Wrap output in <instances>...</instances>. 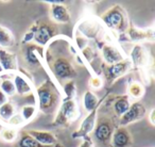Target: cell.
I'll return each instance as SVG.
<instances>
[{"mask_svg":"<svg viewBox=\"0 0 155 147\" xmlns=\"http://www.w3.org/2000/svg\"><path fill=\"white\" fill-rule=\"evenodd\" d=\"M12 79H13L16 94H18L19 96H28L34 92V87L31 80L19 70L12 75Z\"/></svg>","mask_w":155,"mask_h":147,"instance_id":"15","label":"cell"},{"mask_svg":"<svg viewBox=\"0 0 155 147\" xmlns=\"http://www.w3.org/2000/svg\"><path fill=\"white\" fill-rule=\"evenodd\" d=\"M133 144V136L127 127H116L110 138L112 147H131Z\"/></svg>","mask_w":155,"mask_h":147,"instance_id":"16","label":"cell"},{"mask_svg":"<svg viewBox=\"0 0 155 147\" xmlns=\"http://www.w3.org/2000/svg\"><path fill=\"white\" fill-rule=\"evenodd\" d=\"M17 114V108L13 101L9 100L0 107V121L8 124L15 115Z\"/></svg>","mask_w":155,"mask_h":147,"instance_id":"23","label":"cell"},{"mask_svg":"<svg viewBox=\"0 0 155 147\" xmlns=\"http://www.w3.org/2000/svg\"><path fill=\"white\" fill-rule=\"evenodd\" d=\"M131 99L127 95H122L119 96L115 99V101L113 102V110L114 113L118 117H121L127 110H129L130 106H131Z\"/></svg>","mask_w":155,"mask_h":147,"instance_id":"22","label":"cell"},{"mask_svg":"<svg viewBox=\"0 0 155 147\" xmlns=\"http://www.w3.org/2000/svg\"><path fill=\"white\" fill-rule=\"evenodd\" d=\"M132 63L129 58L124 59L123 61L118 63H115L112 65H106L104 67V79L108 85H112L115 81H117L119 78L125 76L127 73L132 69Z\"/></svg>","mask_w":155,"mask_h":147,"instance_id":"7","label":"cell"},{"mask_svg":"<svg viewBox=\"0 0 155 147\" xmlns=\"http://www.w3.org/2000/svg\"><path fill=\"white\" fill-rule=\"evenodd\" d=\"M80 117V108L75 99L63 100L55 112L53 124L55 126L66 127Z\"/></svg>","mask_w":155,"mask_h":147,"instance_id":"4","label":"cell"},{"mask_svg":"<svg viewBox=\"0 0 155 147\" xmlns=\"http://www.w3.org/2000/svg\"><path fill=\"white\" fill-rule=\"evenodd\" d=\"M132 63V66L144 70L148 68L151 62V56L149 50L141 44H135L132 47L129 56Z\"/></svg>","mask_w":155,"mask_h":147,"instance_id":"8","label":"cell"},{"mask_svg":"<svg viewBox=\"0 0 155 147\" xmlns=\"http://www.w3.org/2000/svg\"><path fill=\"white\" fill-rule=\"evenodd\" d=\"M101 56L106 65H112L127 59L124 52L114 43H104L101 47Z\"/></svg>","mask_w":155,"mask_h":147,"instance_id":"11","label":"cell"},{"mask_svg":"<svg viewBox=\"0 0 155 147\" xmlns=\"http://www.w3.org/2000/svg\"><path fill=\"white\" fill-rule=\"evenodd\" d=\"M29 30L34 32L33 43L43 48L49 45L58 36V28L48 22H35L33 26L30 27Z\"/></svg>","mask_w":155,"mask_h":147,"instance_id":"5","label":"cell"},{"mask_svg":"<svg viewBox=\"0 0 155 147\" xmlns=\"http://www.w3.org/2000/svg\"><path fill=\"white\" fill-rule=\"evenodd\" d=\"M81 53H82L83 58L86 61H88V62H91V60L95 58V51H94L93 47H91V46H85L84 48H82Z\"/></svg>","mask_w":155,"mask_h":147,"instance_id":"31","label":"cell"},{"mask_svg":"<svg viewBox=\"0 0 155 147\" xmlns=\"http://www.w3.org/2000/svg\"><path fill=\"white\" fill-rule=\"evenodd\" d=\"M44 61L49 68L51 75L54 77L55 85H58V82H67L73 80L78 76V71L75 69L71 60L65 54L54 56L44 49Z\"/></svg>","mask_w":155,"mask_h":147,"instance_id":"1","label":"cell"},{"mask_svg":"<svg viewBox=\"0 0 155 147\" xmlns=\"http://www.w3.org/2000/svg\"><path fill=\"white\" fill-rule=\"evenodd\" d=\"M101 28L102 26L97 20L86 18V19L82 20L80 24H78L75 31L78 32V36L83 37L84 39H96L101 32Z\"/></svg>","mask_w":155,"mask_h":147,"instance_id":"12","label":"cell"},{"mask_svg":"<svg viewBox=\"0 0 155 147\" xmlns=\"http://www.w3.org/2000/svg\"><path fill=\"white\" fill-rule=\"evenodd\" d=\"M0 90L8 96V97H13L16 94L15 87H14V82L12 77L5 76V77H0Z\"/></svg>","mask_w":155,"mask_h":147,"instance_id":"27","label":"cell"},{"mask_svg":"<svg viewBox=\"0 0 155 147\" xmlns=\"http://www.w3.org/2000/svg\"><path fill=\"white\" fill-rule=\"evenodd\" d=\"M49 14L52 22L58 24H69L71 20L70 12L68 11V8L64 3L50 5Z\"/></svg>","mask_w":155,"mask_h":147,"instance_id":"18","label":"cell"},{"mask_svg":"<svg viewBox=\"0 0 155 147\" xmlns=\"http://www.w3.org/2000/svg\"><path fill=\"white\" fill-rule=\"evenodd\" d=\"M98 109H95L94 111H91V113L86 115L84 119L81 123L80 127L77 131H74L72 133L73 138H84L86 136H89V134L91 132H94V129L96 127L97 124V116H98Z\"/></svg>","mask_w":155,"mask_h":147,"instance_id":"13","label":"cell"},{"mask_svg":"<svg viewBox=\"0 0 155 147\" xmlns=\"http://www.w3.org/2000/svg\"><path fill=\"white\" fill-rule=\"evenodd\" d=\"M80 147H95V146H94V143L91 141V138L89 136H86V138H83Z\"/></svg>","mask_w":155,"mask_h":147,"instance_id":"33","label":"cell"},{"mask_svg":"<svg viewBox=\"0 0 155 147\" xmlns=\"http://www.w3.org/2000/svg\"><path fill=\"white\" fill-rule=\"evenodd\" d=\"M144 92H146V89H144V85L142 84L139 81H132L129 85H127V95L133 99H140L142 96L144 95Z\"/></svg>","mask_w":155,"mask_h":147,"instance_id":"26","label":"cell"},{"mask_svg":"<svg viewBox=\"0 0 155 147\" xmlns=\"http://www.w3.org/2000/svg\"><path fill=\"white\" fill-rule=\"evenodd\" d=\"M100 20L110 31L118 34H124L130 26L129 16L121 5H115L110 8L101 16Z\"/></svg>","mask_w":155,"mask_h":147,"instance_id":"3","label":"cell"},{"mask_svg":"<svg viewBox=\"0 0 155 147\" xmlns=\"http://www.w3.org/2000/svg\"><path fill=\"white\" fill-rule=\"evenodd\" d=\"M116 129L114 121L110 117L104 116L97 119V124L94 129V135L98 143L102 145H107L110 143V138Z\"/></svg>","mask_w":155,"mask_h":147,"instance_id":"6","label":"cell"},{"mask_svg":"<svg viewBox=\"0 0 155 147\" xmlns=\"http://www.w3.org/2000/svg\"><path fill=\"white\" fill-rule=\"evenodd\" d=\"M0 65L5 75H13L19 70L17 56L14 52L9 51L8 49L0 48Z\"/></svg>","mask_w":155,"mask_h":147,"instance_id":"14","label":"cell"},{"mask_svg":"<svg viewBox=\"0 0 155 147\" xmlns=\"http://www.w3.org/2000/svg\"><path fill=\"white\" fill-rule=\"evenodd\" d=\"M5 75V73H3V69H2V67H1V65H0V77L1 76H3Z\"/></svg>","mask_w":155,"mask_h":147,"instance_id":"36","label":"cell"},{"mask_svg":"<svg viewBox=\"0 0 155 147\" xmlns=\"http://www.w3.org/2000/svg\"><path fill=\"white\" fill-rule=\"evenodd\" d=\"M146 114H147V110L141 102L139 101L132 102L129 110L122 116L119 117V126L120 127H127L130 124L141 121L146 116Z\"/></svg>","mask_w":155,"mask_h":147,"instance_id":"10","label":"cell"},{"mask_svg":"<svg viewBox=\"0 0 155 147\" xmlns=\"http://www.w3.org/2000/svg\"><path fill=\"white\" fill-rule=\"evenodd\" d=\"M127 39L132 42H136L139 44L140 42H153L154 41V31L152 28L150 29H139L130 25L127 30Z\"/></svg>","mask_w":155,"mask_h":147,"instance_id":"17","label":"cell"},{"mask_svg":"<svg viewBox=\"0 0 155 147\" xmlns=\"http://www.w3.org/2000/svg\"><path fill=\"white\" fill-rule=\"evenodd\" d=\"M33 39H34V32L31 30H29L28 32L25 33L24 37H22V44L27 45V44L33 43Z\"/></svg>","mask_w":155,"mask_h":147,"instance_id":"32","label":"cell"},{"mask_svg":"<svg viewBox=\"0 0 155 147\" xmlns=\"http://www.w3.org/2000/svg\"><path fill=\"white\" fill-rule=\"evenodd\" d=\"M27 132L36 142H38L39 144L44 145V146H53V145L58 144V138H56L55 134L50 131H47V130L30 129L27 130Z\"/></svg>","mask_w":155,"mask_h":147,"instance_id":"19","label":"cell"},{"mask_svg":"<svg viewBox=\"0 0 155 147\" xmlns=\"http://www.w3.org/2000/svg\"><path fill=\"white\" fill-rule=\"evenodd\" d=\"M63 94H64V97L62 98L63 100H73L75 99L78 94L77 85H75L74 80L67 81L63 85Z\"/></svg>","mask_w":155,"mask_h":147,"instance_id":"28","label":"cell"},{"mask_svg":"<svg viewBox=\"0 0 155 147\" xmlns=\"http://www.w3.org/2000/svg\"><path fill=\"white\" fill-rule=\"evenodd\" d=\"M148 118H149V121L151 123V125L155 126V109L154 108L151 109V111L149 112Z\"/></svg>","mask_w":155,"mask_h":147,"instance_id":"34","label":"cell"},{"mask_svg":"<svg viewBox=\"0 0 155 147\" xmlns=\"http://www.w3.org/2000/svg\"><path fill=\"white\" fill-rule=\"evenodd\" d=\"M82 106L84 108V110L87 113H91V111H94L95 109L99 108L101 101L99 100L98 96L94 93L93 91H86L82 96Z\"/></svg>","mask_w":155,"mask_h":147,"instance_id":"20","label":"cell"},{"mask_svg":"<svg viewBox=\"0 0 155 147\" xmlns=\"http://www.w3.org/2000/svg\"><path fill=\"white\" fill-rule=\"evenodd\" d=\"M15 147H64V146L58 144V143L53 145V146H44V145L39 144L38 142H36L27 131H22L20 133V136L18 138L17 143H16Z\"/></svg>","mask_w":155,"mask_h":147,"instance_id":"21","label":"cell"},{"mask_svg":"<svg viewBox=\"0 0 155 147\" xmlns=\"http://www.w3.org/2000/svg\"><path fill=\"white\" fill-rule=\"evenodd\" d=\"M14 43H15V37L12 31L9 30L7 27L0 25V48L7 49L12 47Z\"/></svg>","mask_w":155,"mask_h":147,"instance_id":"24","label":"cell"},{"mask_svg":"<svg viewBox=\"0 0 155 147\" xmlns=\"http://www.w3.org/2000/svg\"><path fill=\"white\" fill-rule=\"evenodd\" d=\"M103 84H104V80L100 76H97V75H94L89 79V87L94 90H100L103 87Z\"/></svg>","mask_w":155,"mask_h":147,"instance_id":"30","label":"cell"},{"mask_svg":"<svg viewBox=\"0 0 155 147\" xmlns=\"http://www.w3.org/2000/svg\"><path fill=\"white\" fill-rule=\"evenodd\" d=\"M22 54H24L25 62L29 66L33 67V68H38L41 66H44V62L45 61H44L43 47H39V46L35 45L34 43L27 44L24 47Z\"/></svg>","mask_w":155,"mask_h":147,"instance_id":"9","label":"cell"},{"mask_svg":"<svg viewBox=\"0 0 155 147\" xmlns=\"http://www.w3.org/2000/svg\"><path fill=\"white\" fill-rule=\"evenodd\" d=\"M9 100H10V98L0 90V107L2 106V104H5V102H8Z\"/></svg>","mask_w":155,"mask_h":147,"instance_id":"35","label":"cell"},{"mask_svg":"<svg viewBox=\"0 0 155 147\" xmlns=\"http://www.w3.org/2000/svg\"><path fill=\"white\" fill-rule=\"evenodd\" d=\"M37 96V110L44 114H52L56 112L62 102L58 87L51 80H46L35 90Z\"/></svg>","mask_w":155,"mask_h":147,"instance_id":"2","label":"cell"},{"mask_svg":"<svg viewBox=\"0 0 155 147\" xmlns=\"http://www.w3.org/2000/svg\"><path fill=\"white\" fill-rule=\"evenodd\" d=\"M17 138H18V131L16 128L9 127L8 126V127L0 130V138L3 142H7V143L15 142Z\"/></svg>","mask_w":155,"mask_h":147,"instance_id":"29","label":"cell"},{"mask_svg":"<svg viewBox=\"0 0 155 147\" xmlns=\"http://www.w3.org/2000/svg\"><path fill=\"white\" fill-rule=\"evenodd\" d=\"M37 112V107L33 104H26L24 106H21L19 110V113L18 114L20 115L21 119L24 121V123H30L32 119H34V117L36 116Z\"/></svg>","mask_w":155,"mask_h":147,"instance_id":"25","label":"cell"}]
</instances>
